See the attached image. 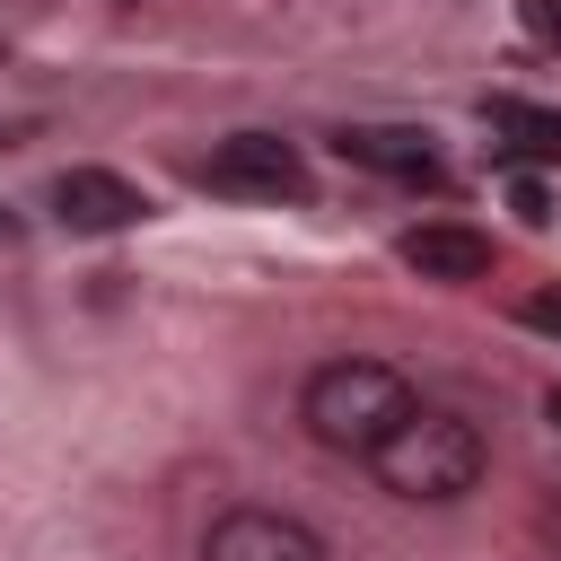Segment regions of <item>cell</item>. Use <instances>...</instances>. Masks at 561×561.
<instances>
[{
    "label": "cell",
    "mask_w": 561,
    "mask_h": 561,
    "mask_svg": "<svg viewBox=\"0 0 561 561\" xmlns=\"http://www.w3.org/2000/svg\"><path fill=\"white\" fill-rule=\"evenodd\" d=\"M53 219L79 228V237H114V228H140L149 219V193L123 184L114 167H61L53 175Z\"/></svg>",
    "instance_id": "cell-4"
},
{
    "label": "cell",
    "mask_w": 561,
    "mask_h": 561,
    "mask_svg": "<svg viewBox=\"0 0 561 561\" xmlns=\"http://www.w3.org/2000/svg\"><path fill=\"white\" fill-rule=\"evenodd\" d=\"M202 561H324V543L280 508H228L202 535Z\"/></svg>",
    "instance_id": "cell-5"
},
{
    "label": "cell",
    "mask_w": 561,
    "mask_h": 561,
    "mask_svg": "<svg viewBox=\"0 0 561 561\" xmlns=\"http://www.w3.org/2000/svg\"><path fill=\"white\" fill-rule=\"evenodd\" d=\"M394 254H403V272H421V280H482V272H491V237H482V228H456V219L403 228Z\"/></svg>",
    "instance_id": "cell-6"
},
{
    "label": "cell",
    "mask_w": 561,
    "mask_h": 561,
    "mask_svg": "<svg viewBox=\"0 0 561 561\" xmlns=\"http://www.w3.org/2000/svg\"><path fill=\"white\" fill-rule=\"evenodd\" d=\"M403 412H412V386H403L394 368H377V359H333V368H316L307 394H298L307 438H324V447H342V456H368Z\"/></svg>",
    "instance_id": "cell-2"
},
{
    "label": "cell",
    "mask_w": 561,
    "mask_h": 561,
    "mask_svg": "<svg viewBox=\"0 0 561 561\" xmlns=\"http://www.w3.org/2000/svg\"><path fill=\"white\" fill-rule=\"evenodd\" d=\"M508 202H517V219H526V228H543V219H552V193H543L535 175H517V184H508Z\"/></svg>",
    "instance_id": "cell-9"
},
{
    "label": "cell",
    "mask_w": 561,
    "mask_h": 561,
    "mask_svg": "<svg viewBox=\"0 0 561 561\" xmlns=\"http://www.w3.org/2000/svg\"><path fill=\"white\" fill-rule=\"evenodd\" d=\"M526 35H543V44H561V0H526Z\"/></svg>",
    "instance_id": "cell-10"
},
{
    "label": "cell",
    "mask_w": 561,
    "mask_h": 561,
    "mask_svg": "<svg viewBox=\"0 0 561 561\" xmlns=\"http://www.w3.org/2000/svg\"><path fill=\"white\" fill-rule=\"evenodd\" d=\"M543 412H552V421H561V377H552V394H543Z\"/></svg>",
    "instance_id": "cell-12"
},
{
    "label": "cell",
    "mask_w": 561,
    "mask_h": 561,
    "mask_svg": "<svg viewBox=\"0 0 561 561\" xmlns=\"http://www.w3.org/2000/svg\"><path fill=\"white\" fill-rule=\"evenodd\" d=\"M526 324H543V333H561V289H543V298L526 307Z\"/></svg>",
    "instance_id": "cell-11"
},
{
    "label": "cell",
    "mask_w": 561,
    "mask_h": 561,
    "mask_svg": "<svg viewBox=\"0 0 561 561\" xmlns=\"http://www.w3.org/2000/svg\"><path fill=\"white\" fill-rule=\"evenodd\" d=\"M482 114H491V131H500L517 158H561V114H552V105H526V96H491Z\"/></svg>",
    "instance_id": "cell-8"
},
{
    "label": "cell",
    "mask_w": 561,
    "mask_h": 561,
    "mask_svg": "<svg viewBox=\"0 0 561 561\" xmlns=\"http://www.w3.org/2000/svg\"><path fill=\"white\" fill-rule=\"evenodd\" d=\"M219 193H263V202H307V158L280 140V131H237V140H219L210 149V167H202Z\"/></svg>",
    "instance_id": "cell-3"
},
{
    "label": "cell",
    "mask_w": 561,
    "mask_h": 561,
    "mask_svg": "<svg viewBox=\"0 0 561 561\" xmlns=\"http://www.w3.org/2000/svg\"><path fill=\"white\" fill-rule=\"evenodd\" d=\"M482 465H491V447H482V430L465 421V412H447V403H412L377 447H368V473L394 491V500H465L473 482H482Z\"/></svg>",
    "instance_id": "cell-1"
},
{
    "label": "cell",
    "mask_w": 561,
    "mask_h": 561,
    "mask_svg": "<svg viewBox=\"0 0 561 561\" xmlns=\"http://www.w3.org/2000/svg\"><path fill=\"white\" fill-rule=\"evenodd\" d=\"M351 167H368V175H403V184H438V149H430V131H412V123H351L342 140H333Z\"/></svg>",
    "instance_id": "cell-7"
}]
</instances>
